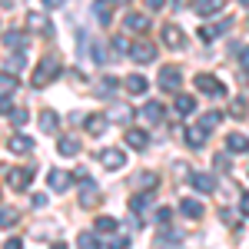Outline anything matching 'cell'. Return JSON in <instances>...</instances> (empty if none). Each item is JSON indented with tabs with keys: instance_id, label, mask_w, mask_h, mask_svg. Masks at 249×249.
<instances>
[{
	"instance_id": "6da1fadb",
	"label": "cell",
	"mask_w": 249,
	"mask_h": 249,
	"mask_svg": "<svg viewBox=\"0 0 249 249\" xmlns=\"http://www.w3.org/2000/svg\"><path fill=\"white\" fill-rule=\"evenodd\" d=\"M60 70H63V67H60L57 57H43L37 63V70H34V87H47L50 80L60 77Z\"/></svg>"
},
{
	"instance_id": "7a4b0ae2",
	"label": "cell",
	"mask_w": 249,
	"mask_h": 249,
	"mask_svg": "<svg viewBox=\"0 0 249 249\" xmlns=\"http://www.w3.org/2000/svg\"><path fill=\"white\" fill-rule=\"evenodd\" d=\"M130 57H133V63H153L156 60V47L150 43V40H136L133 47H130Z\"/></svg>"
},
{
	"instance_id": "3957f363",
	"label": "cell",
	"mask_w": 249,
	"mask_h": 249,
	"mask_svg": "<svg viewBox=\"0 0 249 249\" xmlns=\"http://www.w3.org/2000/svg\"><path fill=\"white\" fill-rule=\"evenodd\" d=\"M30 176H34V166H10L7 170V183H10V190H23L27 183H30Z\"/></svg>"
},
{
	"instance_id": "277c9868",
	"label": "cell",
	"mask_w": 249,
	"mask_h": 249,
	"mask_svg": "<svg viewBox=\"0 0 249 249\" xmlns=\"http://www.w3.org/2000/svg\"><path fill=\"white\" fill-rule=\"evenodd\" d=\"M179 80H183V73H179L176 67H163V70H160V90H166V93H176Z\"/></svg>"
},
{
	"instance_id": "5b68a950",
	"label": "cell",
	"mask_w": 249,
	"mask_h": 249,
	"mask_svg": "<svg viewBox=\"0 0 249 249\" xmlns=\"http://www.w3.org/2000/svg\"><path fill=\"white\" fill-rule=\"evenodd\" d=\"M100 163H103V166H107V170H123V166H126V153H123V150H103V153H100Z\"/></svg>"
},
{
	"instance_id": "8992f818",
	"label": "cell",
	"mask_w": 249,
	"mask_h": 249,
	"mask_svg": "<svg viewBox=\"0 0 249 249\" xmlns=\"http://www.w3.org/2000/svg\"><path fill=\"white\" fill-rule=\"evenodd\" d=\"M7 150H10V153H17V156H23V153H30V150H34V140H30L27 133H14L10 140H7Z\"/></svg>"
},
{
	"instance_id": "52a82bcc",
	"label": "cell",
	"mask_w": 249,
	"mask_h": 249,
	"mask_svg": "<svg viewBox=\"0 0 249 249\" xmlns=\"http://www.w3.org/2000/svg\"><path fill=\"white\" fill-rule=\"evenodd\" d=\"M163 43H166L170 50H183V47H186V37H183L179 27H170V23H166V27H163Z\"/></svg>"
},
{
	"instance_id": "ba28073f",
	"label": "cell",
	"mask_w": 249,
	"mask_h": 249,
	"mask_svg": "<svg viewBox=\"0 0 249 249\" xmlns=\"http://www.w3.org/2000/svg\"><path fill=\"white\" fill-rule=\"evenodd\" d=\"M196 87H199V93H206V96H219L223 93V90H219L223 83L213 77V73H199V77H196Z\"/></svg>"
},
{
	"instance_id": "9c48e42d",
	"label": "cell",
	"mask_w": 249,
	"mask_h": 249,
	"mask_svg": "<svg viewBox=\"0 0 249 249\" xmlns=\"http://www.w3.org/2000/svg\"><path fill=\"white\" fill-rule=\"evenodd\" d=\"M123 87H126V93H133V96H143L146 90H150L146 77H140V73H130V77L123 80Z\"/></svg>"
},
{
	"instance_id": "30bf717a",
	"label": "cell",
	"mask_w": 249,
	"mask_h": 249,
	"mask_svg": "<svg viewBox=\"0 0 249 249\" xmlns=\"http://www.w3.org/2000/svg\"><path fill=\"white\" fill-rule=\"evenodd\" d=\"M190 183H193V190H199V193H213L216 190V179H213L210 173H193Z\"/></svg>"
},
{
	"instance_id": "8fae6325",
	"label": "cell",
	"mask_w": 249,
	"mask_h": 249,
	"mask_svg": "<svg viewBox=\"0 0 249 249\" xmlns=\"http://www.w3.org/2000/svg\"><path fill=\"white\" fill-rule=\"evenodd\" d=\"M27 23H30V30H40L43 37H50V34H53V23L43 17V14H30V17H27Z\"/></svg>"
},
{
	"instance_id": "7c38bea8",
	"label": "cell",
	"mask_w": 249,
	"mask_h": 249,
	"mask_svg": "<svg viewBox=\"0 0 249 249\" xmlns=\"http://www.w3.org/2000/svg\"><path fill=\"white\" fill-rule=\"evenodd\" d=\"M219 7H223V0H196V3H193V10H196L199 17H213V14H219Z\"/></svg>"
},
{
	"instance_id": "4fadbf2b",
	"label": "cell",
	"mask_w": 249,
	"mask_h": 249,
	"mask_svg": "<svg viewBox=\"0 0 249 249\" xmlns=\"http://www.w3.org/2000/svg\"><path fill=\"white\" fill-rule=\"evenodd\" d=\"M107 123H110V120H107L103 113H93L90 120H87V123H83V126H87V133H90V136H103V130H107Z\"/></svg>"
},
{
	"instance_id": "5bb4252c",
	"label": "cell",
	"mask_w": 249,
	"mask_h": 249,
	"mask_svg": "<svg viewBox=\"0 0 249 249\" xmlns=\"http://www.w3.org/2000/svg\"><path fill=\"white\" fill-rule=\"evenodd\" d=\"M123 27H126V30H136V34H143V30L150 27V20H146V14H126Z\"/></svg>"
},
{
	"instance_id": "9a60e30c",
	"label": "cell",
	"mask_w": 249,
	"mask_h": 249,
	"mask_svg": "<svg viewBox=\"0 0 249 249\" xmlns=\"http://www.w3.org/2000/svg\"><path fill=\"white\" fill-rule=\"evenodd\" d=\"M226 150H230V153H246L249 140L243 133H230V136H226Z\"/></svg>"
},
{
	"instance_id": "2e32d148",
	"label": "cell",
	"mask_w": 249,
	"mask_h": 249,
	"mask_svg": "<svg viewBox=\"0 0 249 249\" xmlns=\"http://www.w3.org/2000/svg\"><path fill=\"white\" fill-rule=\"evenodd\" d=\"M3 47H7V50H23V47H27V37L17 34V30H7V34H3Z\"/></svg>"
},
{
	"instance_id": "e0dca14e",
	"label": "cell",
	"mask_w": 249,
	"mask_h": 249,
	"mask_svg": "<svg viewBox=\"0 0 249 249\" xmlns=\"http://www.w3.org/2000/svg\"><path fill=\"white\" fill-rule=\"evenodd\" d=\"M126 143H130V150H146L150 146V136L143 133V130H130L126 133Z\"/></svg>"
},
{
	"instance_id": "ac0fdd59",
	"label": "cell",
	"mask_w": 249,
	"mask_h": 249,
	"mask_svg": "<svg viewBox=\"0 0 249 249\" xmlns=\"http://www.w3.org/2000/svg\"><path fill=\"white\" fill-rule=\"evenodd\" d=\"M57 153L60 156H77L80 153V140H73V136H63L57 143Z\"/></svg>"
},
{
	"instance_id": "d6986e66",
	"label": "cell",
	"mask_w": 249,
	"mask_h": 249,
	"mask_svg": "<svg viewBox=\"0 0 249 249\" xmlns=\"http://www.w3.org/2000/svg\"><path fill=\"white\" fill-rule=\"evenodd\" d=\"M67 186H70V173H63V170H50V190L63 193Z\"/></svg>"
},
{
	"instance_id": "ffe728a7",
	"label": "cell",
	"mask_w": 249,
	"mask_h": 249,
	"mask_svg": "<svg viewBox=\"0 0 249 249\" xmlns=\"http://www.w3.org/2000/svg\"><path fill=\"white\" fill-rule=\"evenodd\" d=\"M140 113H143L146 123H160V120H163V103H146Z\"/></svg>"
},
{
	"instance_id": "44dd1931",
	"label": "cell",
	"mask_w": 249,
	"mask_h": 249,
	"mask_svg": "<svg viewBox=\"0 0 249 249\" xmlns=\"http://www.w3.org/2000/svg\"><path fill=\"white\" fill-rule=\"evenodd\" d=\"M179 210L186 213V216H190V219H199V216H203V213H206V206H203V203H199V199H183V206H179Z\"/></svg>"
},
{
	"instance_id": "7402d4cb",
	"label": "cell",
	"mask_w": 249,
	"mask_h": 249,
	"mask_svg": "<svg viewBox=\"0 0 249 249\" xmlns=\"http://www.w3.org/2000/svg\"><path fill=\"white\" fill-rule=\"evenodd\" d=\"M150 206H153V196L150 193H136L133 199H130V210L133 213H143V210H150Z\"/></svg>"
},
{
	"instance_id": "603a6c76",
	"label": "cell",
	"mask_w": 249,
	"mask_h": 249,
	"mask_svg": "<svg viewBox=\"0 0 249 249\" xmlns=\"http://www.w3.org/2000/svg\"><path fill=\"white\" fill-rule=\"evenodd\" d=\"M57 113H53V110H43V113H40V130H43V133H53V130H57Z\"/></svg>"
},
{
	"instance_id": "cb8c5ba5",
	"label": "cell",
	"mask_w": 249,
	"mask_h": 249,
	"mask_svg": "<svg viewBox=\"0 0 249 249\" xmlns=\"http://www.w3.org/2000/svg\"><path fill=\"white\" fill-rule=\"evenodd\" d=\"M219 120H223V113L210 110V113H203V116H199V126H203V130H216V126H219Z\"/></svg>"
},
{
	"instance_id": "d4e9b609",
	"label": "cell",
	"mask_w": 249,
	"mask_h": 249,
	"mask_svg": "<svg viewBox=\"0 0 249 249\" xmlns=\"http://www.w3.org/2000/svg\"><path fill=\"white\" fill-rule=\"evenodd\" d=\"M116 93V80L113 77H103L96 83V96H113Z\"/></svg>"
},
{
	"instance_id": "484cf974",
	"label": "cell",
	"mask_w": 249,
	"mask_h": 249,
	"mask_svg": "<svg viewBox=\"0 0 249 249\" xmlns=\"http://www.w3.org/2000/svg\"><path fill=\"white\" fill-rule=\"evenodd\" d=\"M203 136H206L203 126H193V130H186V143H190V146H203V143H206Z\"/></svg>"
},
{
	"instance_id": "4316f807",
	"label": "cell",
	"mask_w": 249,
	"mask_h": 249,
	"mask_svg": "<svg viewBox=\"0 0 249 249\" xmlns=\"http://www.w3.org/2000/svg\"><path fill=\"white\" fill-rule=\"evenodd\" d=\"M93 226H96V232H116V226H120V223H116L113 216H100Z\"/></svg>"
},
{
	"instance_id": "83f0119b",
	"label": "cell",
	"mask_w": 249,
	"mask_h": 249,
	"mask_svg": "<svg viewBox=\"0 0 249 249\" xmlns=\"http://www.w3.org/2000/svg\"><path fill=\"white\" fill-rule=\"evenodd\" d=\"M23 67H27V57H23V53H10V57H7V70H14V73H17V70H23Z\"/></svg>"
},
{
	"instance_id": "f1b7e54d",
	"label": "cell",
	"mask_w": 249,
	"mask_h": 249,
	"mask_svg": "<svg viewBox=\"0 0 249 249\" xmlns=\"http://www.w3.org/2000/svg\"><path fill=\"white\" fill-rule=\"evenodd\" d=\"M193 110H196L193 96H176V113H193Z\"/></svg>"
},
{
	"instance_id": "f546056e",
	"label": "cell",
	"mask_w": 249,
	"mask_h": 249,
	"mask_svg": "<svg viewBox=\"0 0 249 249\" xmlns=\"http://www.w3.org/2000/svg\"><path fill=\"white\" fill-rule=\"evenodd\" d=\"M0 90H3V93H14V90H17V77H14L10 70L0 73Z\"/></svg>"
},
{
	"instance_id": "4dcf8cb0",
	"label": "cell",
	"mask_w": 249,
	"mask_h": 249,
	"mask_svg": "<svg viewBox=\"0 0 249 249\" xmlns=\"http://www.w3.org/2000/svg\"><path fill=\"white\" fill-rule=\"evenodd\" d=\"M17 210H0V226H3V230H10V226H17Z\"/></svg>"
},
{
	"instance_id": "1f68e13d",
	"label": "cell",
	"mask_w": 249,
	"mask_h": 249,
	"mask_svg": "<svg viewBox=\"0 0 249 249\" xmlns=\"http://www.w3.org/2000/svg\"><path fill=\"white\" fill-rule=\"evenodd\" d=\"M96 20L110 23V0H96Z\"/></svg>"
},
{
	"instance_id": "d6a6232c",
	"label": "cell",
	"mask_w": 249,
	"mask_h": 249,
	"mask_svg": "<svg viewBox=\"0 0 249 249\" xmlns=\"http://www.w3.org/2000/svg\"><path fill=\"white\" fill-rule=\"evenodd\" d=\"M179 239H183V232H176V230H163L160 236H156L160 246H163V243H179Z\"/></svg>"
},
{
	"instance_id": "836d02e7",
	"label": "cell",
	"mask_w": 249,
	"mask_h": 249,
	"mask_svg": "<svg viewBox=\"0 0 249 249\" xmlns=\"http://www.w3.org/2000/svg\"><path fill=\"white\" fill-rule=\"evenodd\" d=\"M232 116H236V120H243V116H246V100H243V96H239V100H232Z\"/></svg>"
},
{
	"instance_id": "e575fe53",
	"label": "cell",
	"mask_w": 249,
	"mask_h": 249,
	"mask_svg": "<svg viewBox=\"0 0 249 249\" xmlns=\"http://www.w3.org/2000/svg\"><path fill=\"white\" fill-rule=\"evenodd\" d=\"M90 53H93V63H107V53H103L100 43H90Z\"/></svg>"
},
{
	"instance_id": "d590c367",
	"label": "cell",
	"mask_w": 249,
	"mask_h": 249,
	"mask_svg": "<svg viewBox=\"0 0 249 249\" xmlns=\"http://www.w3.org/2000/svg\"><path fill=\"white\" fill-rule=\"evenodd\" d=\"M77 243H80V246H90V249L100 246V239H96V236H90V232H80V239H77Z\"/></svg>"
},
{
	"instance_id": "8d00e7d4",
	"label": "cell",
	"mask_w": 249,
	"mask_h": 249,
	"mask_svg": "<svg viewBox=\"0 0 249 249\" xmlns=\"http://www.w3.org/2000/svg\"><path fill=\"white\" fill-rule=\"evenodd\" d=\"M10 120H14V123H17V126H23V123H27V120H30V113H27V110H10Z\"/></svg>"
},
{
	"instance_id": "74e56055",
	"label": "cell",
	"mask_w": 249,
	"mask_h": 249,
	"mask_svg": "<svg viewBox=\"0 0 249 249\" xmlns=\"http://www.w3.org/2000/svg\"><path fill=\"white\" fill-rule=\"evenodd\" d=\"M113 50L116 53H130V43H126L123 37H113Z\"/></svg>"
},
{
	"instance_id": "f35d334b",
	"label": "cell",
	"mask_w": 249,
	"mask_h": 249,
	"mask_svg": "<svg viewBox=\"0 0 249 249\" xmlns=\"http://www.w3.org/2000/svg\"><path fill=\"white\" fill-rule=\"evenodd\" d=\"M170 219H173V210H166V206H163V210L156 213V223H163V226H170Z\"/></svg>"
},
{
	"instance_id": "ab89813d",
	"label": "cell",
	"mask_w": 249,
	"mask_h": 249,
	"mask_svg": "<svg viewBox=\"0 0 249 249\" xmlns=\"http://www.w3.org/2000/svg\"><path fill=\"white\" fill-rule=\"evenodd\" d=\"M140 186H146V190H153V186H156V176H153V173H146V176H140Z\"/></svg>"
},
{
	"instance_id": "60d3db41",
	"label": "cell",
	"mask_w": 249,
	"mask_h": 249,
	"mask_svg": "<svg viewBox=\"0 0 249 249\" xmlns=\"http://www.w3.org/2000/svg\"><path fill=\"white\" fill-rule=\"evenodd\" d=\"M10 110V93H0V113H7Z\"/></svg>"
},
{
	"instance_id": "b9f144b4",
	"label": "cell",
	"mask_w": 249,
	"mask_h": 249,
	"mask_svg": "<svg viewBox=\"0 0 249 249\" xmlns=\"http://www.w3.org/2000/svg\"><path fill=\"white\" fill-rule=\"evenodd\" d=\"M130 113H133V110H126V107H120V110H116V120H130Z\"/></svg>"
},
{
	"instance_id": "7bdbcfd3",
	"label": "cell",
	"mask_w": 249,
	"mask_h": 249,
	"mask_svg": "<svg viewBox=\"0 0 249 249\" xmlns=\"http://www.w3.org/2000/svg\"><path fill=\"white\" fill-rule=\"evenodd\" d=\"M216 166H219V170H230V160H226V156L219 153V156H216Z\"/></svg>"
},
{
	"instance_id": "ee69618b",
	"label": "cell",
	"mask_w": 249,
	"mask_h": 249,
	"mask_svg": "<svg viewBox=\"0 0 249 249\" xmlns=\"http://www.w3.org/2000/svg\"><path fill=\"white\" fill-rule=\"evenodd\" d=\"M60 3H63V0H43V7H47V10H57Z\"/></svg>"
},
{
	"instance_id": "f6af8a7d",
	"label": "cell",
	"mask_w": 249,
	"mask_h": 249,
	"mask_svg": "<svg viewBox=\"0 0 249 249\" xmlns=\"http://www.w3.org/2000/svg\"><path fill=\"white\" fill-rule=\"evenodd\" d=\"M163 3H166V0H146V7H150V10H160Z\"/></svg>"
},
{
	"instance_id": "bcb514c9",
	"label": "cell",
	"mask_w": 249,
	"mask_h": 249,
	"mask_svg": "<svg viewBox=\"0 0 249 249\" xmlns=\"http://www.w3.org/2000/svg\"><path fill=\"white\" fill-rule=\"evenodd\" d=\"M239 206H243V213L249 216V196H243V203H239Z\"/></svg>"
},
{
	"instance_id": "7dc6e473",
	"label": "cell",
	"mask_w": 249,
	"mask_h": 249,
	"mask_svg": "<svg viewBox=\"0 0 249 249\" xmlns=\"http://www.w3.org/2000/svg\"><path fill=\"white\" fill-rule=\"evenodd\" d=\"M243 63H246V67H249V50H243Z\"/></svg>"
},
{
	"instance_id": "c3c4849f",
	"label": "cell",
	"mask_w": 249,
	"mask_h": 249,
	"mask_svg": "<svg viewBox=\"0 0 249 249\" xmlns=\"http://www.w3.org/2000/svg\"><path fill=\"white\" fill-rule=\"evenodd\" d=\"M116 3H130V0H116Z\"/></svg>"
},
{
	"instance_id": "681fc988",
	"label": "cell",
	"mask_w": 249,
	"mask_h": 249,
	"mask_svg": "<svg viewBox=\"0 0 249 249\" xmlns=\"http://www.w3.org/2000/svg\"><path fill=\"white\" fill-rule=\"evenodd\" d=\"M239 3H249V0H239Z\"/></svg>"
}]
</instances>
